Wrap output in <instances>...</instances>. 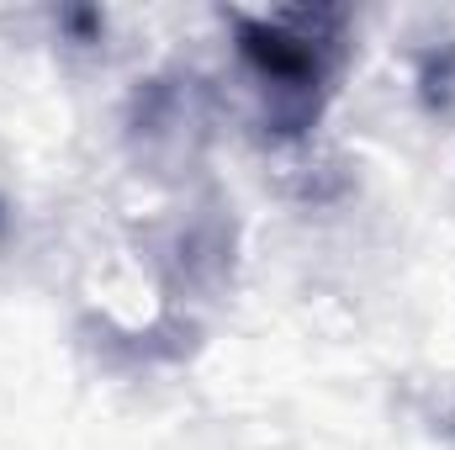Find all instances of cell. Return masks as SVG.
<instances>
[{
    "mask_svg": "<svg viewBox=\"0 0 455 450\" xmlns=\"http://www.w3.org/2000/svg\"><path fill=\"white\" fill-rule=\"evenodd\" d=\"M339 11H270V16H238V53L249 69L281 96L307 107L313 91L329 75L334 59Z\"/></svg>",
    "mask_w": 455,
    "mask_h": 450,
    "instance_id": "6da1fadb",
    "label": "cell"
}]
</instances>
